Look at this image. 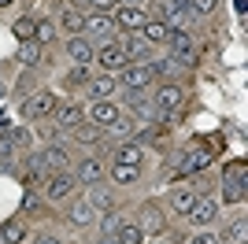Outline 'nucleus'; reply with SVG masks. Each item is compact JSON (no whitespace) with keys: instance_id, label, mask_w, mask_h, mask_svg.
<instances>
[{"instance_id":"nucleus-1","label":"nucleus","mask_w":248,"mask_h":244,"mask_svg":"<svg viewBox=\"0 0 248 244\" xmlns=\"http://www.w3.org/2000/svg\"><path fill=\"white\" fill-rule=\"evenodd\" d=\"M182 100H186V92L178 89V85H163V89L155 92V107L163 111V122H174V111L182 107Z\"/></svg>"},{"instance_id":"nucleus-2","label":"nucleus","mask_w":248,"mask_h":244,"mask_svg":"<svg viewBox=\"0 0 248 244\" xmlns=\"http://www.w3.org/2000/svg\"><path fill=\"white\" fill-rule=\"evenodd\" d=\"M56 111V92H33L30 100L22 104V115L26 119H48Z\"/></svg>"},{"instance_id":"nucleus-3","label":"nucleus","mask_w":248,"mask_h":244,"mask_svg":"<svg viewBox=\"0 0 248 244\" xmlns=\"http://www.w3.org/2000/svg\"><path fill=\"white\" fill-rule=\"evenodd\" d=\"M137 229H141V233H163V229H167L163 211H159L155 203H145V207L137 211Z\"/></svg>"},{"instance_id":"nucleus-4","label":"nucleus","mask_w":248,"mask_h":244,"mask_svg":"<svg viewBox=\"0 0 248 244\" xmlns=\"http://www.w3.org/2000/svg\"><path fill=\"white\" fill-rule=\"evenodd\" d=\"M167 41H170V52H174L178 63H186V67H189V63H197V48H193V41H189L186 30H174Z\"/></svg>"},{"instance_id":"nucleus-5","label":"nucleus","mask_w":248,"mask_h":244,"mask_svg":"<svg viewBox=\"0 0 248 244\" xmlns=\"http://www.w3.org/2000/svg\"><path fill=\"white\" fill-rule=\"evenodd\" d=\"M96 60H100V67L104 71H126V67H130V60H126V52L119 48V45H111V41H108V45H104L100 52H96Z\"/></svg>"},{"instance_id":"nucleus-6","label":"nucleus","mask_w":248,"mask_h":244,"mask_svg":"<svg viewBox=\"0 0 248 244\" xmlns=\"http://www.w3.org/2000/svg\"><path fill=\"white\" fill-rule=\"evenodd\" d=\"M119 74H123V85H126V89H134V92L145 89L148 81L155 78L152 67H145V63H134V67H126V71H119Z\"/></svg>"},{"instance_id":"nucleus-7","label":"nucleus","mask_w":248,"mask_h":244,"mask_svg":"<svg viewBox=\"0 0 248 244\" xmlns=\"http://www.w3.org/2000/svg\"><path fill=\"white\" fill-rule=\"evenodd\" d=\"M207 163H211V152H207V148H189V152H186V159H182V167H178V174L204 170Z\"/></svg>"},{"instance_id":"nucleus-8","label":"nucleus","mask_w":248,"mask_h":244,"mask_svg":"<svg viewBox=\"0 0 248 244\" xmlns=\"http://www.w3.org/2000/svg\"><path fill=\"white\" fill-rule=\"evenodd\" d=\"M74 193V178L71 174H52L48 178V200H67Z\"/></svg>"},{"instance_id":"nucleus-9","label":"nucleus","mask_w":248,"mask_h":244,"mask_svg":"<svg viewBox=\"0 0 248 244\" xmlns=\"http://www.w3.org/2000/svg\"><path fill=\"white\" fill-rule=\"evenodd\" d=\"M93 218H96V207L89 200H78L71 211H67V222L71 226H93Z\"/></svg>"},{"instance_id":"nucleus-10","label":"nucleus","mask_w":248,"mask_h":244,"mask_svg":"<svg viewBox=\"0 0 248 244\" xmlns=\"http://www.w3.org/2000/svg\"><path fill=\"white\" fill-rule=\"evenodd\" d=\"M85 33H93V37H100V41H111L115 22L108 19V15H89V19H85Z\"/></svg>"},{"instance_id":"nucleus-11","label":"nucleus","mask_w":248,"mask_h":244,"mask_svg":"<svg viewBox=\"0 0 248 244\" xmlns=\"http://www.w3.org/2000/svg\"><path fill=\"white\" fill-rule=\"evenodd\" d=\"M85 119V111L78 107V104H67V107H60V115H56V126L60 130H78Z\"/></svg>"},{"instance_id":"nucleus-12","label":"nucleus","mask_w":248,"mask_h":244,"mask_svg":"<svg viewBox=\"0 0 248 244\" xmlns=\"http://www.w3.org/2000/svg\"><path fill=\"white\" fill-rule=\"evenodd\" d=\"M141 155H145V148L137 141H126V144H119L115 148V163H123V167H137L141 163Z\"/></svg>"},{"instance_id":"nucleus-13","label":"nucleus","mask_w":248,"mask_h":244,"mask_svg":"<svg viewBox=\"0 0 248 244\" xmlns=\"http://www.w3.org/2000/svg\"><path fill=\"white\" fill-rule=\"evenodd\" d=\"M222 193H226L230 203H241V200H245V174H241V170H230V174H226V185H222Z\"/></svg>"},{"instance_id":"nucleus-14","label":"nucleus","mask_w":248,"mask_h":244,"mask_svg":"<svg viewBox=\"0 0 248 244\" xmlns=\"http://www.w3.org/2000/svg\"><path fill=\"white\" fill-rule=\"evenodd\" d=\"M89 119H93L96 126H111V122L119 119V107H115V104H108V100H96L93 107H89Z\"/></svg>"},{"instance_id":"nucleus-15","label":"nucleus","mask_w":248,"mask_h":244,"mask_svg":"<svg viewBox=\"0 0 248 244\" xmlns=\"http://www.w3.org/2000/svg\"><path fill=\"white\" fill-rule=\"evenodd\" d=\"M215 200H200V203H193V211H189V218H193V222L200 226V229H204L207 222H215Z\"/></svg>"},{"instance_id":"nucleus-16","label":"nucleus","mask_w":248,"mask_h":244,"mask_svg":"<svg viewBox=\"0 0 248 244\" xmlns=\"http://www.w3.org/2000/svg\"><path fill=\"white\" fill-rule=\"evenodd\" d=\"M67 52H71V60H74V63H89V60L96 56V52H93V45H89L85 37H74L71 45H67Z\"/></svg>"},{"instance_id":"nucleus-17","label":"nucleus","mask_w":248,"mask_h":244,"mask_svg":"<svg viewBox=\"0 0 248 244\" xmlns=\"http://www.w3.org/2000/svg\"><path fill=\"white\" fill-rule=\"evenodd\" d=\"M126 104L137 111V119H145V122L152 119V111H155V100H148V96H141V92H130V96H126Z\"/></svg>"},{"instance_id":"nucleus-18","label":"nucleus","mask_w":248,"mask_h":244,"mask_svg":"<svg viewBox=\"0 0 248 244\" xmlns=\"http://www.w3.org/2000/svg\"><path fill=\"white\" fill-rule=\"evenodd\" d=\"M193 203H197V196L189 193V189H174V193H170V207H174L178 214H189Z\"/></svg>"},{"instance_id":"nucleus-19","label":"nucleus","mask_w":248,"mask_h":244,"mask_svg":"<svg viewBox=\"0 0 248 244\" xmlns=\"http://www.w3.org/2000/svg\"><path fill=\"white\" fill-rule=\"evenodd\" d=\"M126 60H148V52H152V45H148L145 37H130L126 41Z\"/></svg>"},{"instance_id":"nucleus-20","label":"nucleus","mask_w":248,"mask_h":244,"mask_svg":"<svg viewBox=\"0 0 248 244\" xmlns=\"http://www.w3.org/2000/svg\"><path fill=\"white\" fill-rule=\"evenodd\" d=\"M100 174H104L100 159H82V167H78V178H82L85 185H93V182H100Z\"/></svg>"},{"instance_id":"nucleus-21","label":"nucleus","mask_w":248,"mask_h":244,"mask_svg":"<svg viewBox=\"0 0 248 244\" xmlns=\"http://www.w3.org/2000/svg\"><path fill=\"white\" fill-rule=\"evenodd\" d=\"M0 237H4V244H22L26 241V229L19 222H4L0 226Z\"/></svg>"},{"instance_id":"nucleus-22","label":"nucleus","mask_w":248,"mask_h":244,"mask_svg":"<svg viewBox=\"0 0 248 244\" xmlns=\"http://www.w3.org/2000/svg\"><path fill=\"white\" fill-rule=\"evenodd\" d=\"M170 37V30H167V22H145V41L148 45H159V41Z\"/></svg>"},{"instance_id":"nucleus-23","label":"nucleus","mask_w":248,"mask_h":244,"mask_svg":"<svg viewBox=\"0 0 248 244\" xmlns=\"http://www.w3.org/2000/svg\"><path fill=\"white\" fill-rule=\"evenodd\" d=\"M115 241H119V244H141L145 233H141L137 226H119V229H115Z\"/></svg>"},{"instance_id":"nucleus-24","label":"nucleus","mask_w":248,"mask_h":244,"mask_svg":"<svg viewBox=\"0 0 248 244\" xmlns=\"http://www.w3.org/2000/svg\"><path fill=\"white\" fill-rule=\"evenodd\" d=\"M89 92H93L96 100L111 96V92H115V78H93V81H89Z\"/></svg>"},{"instance_id":"nucleus-25","label":"nucleus","mask_w":248,"mask_h":244,"mask_svg":"<svg viewBox=\"0 0 248 244\" xmlns=\"http://www.w3.org/2000/svg\"><path fill=\"white\" fill-rule=\"evenodd\" d=\"M41 159H45V167H48V170H56V167H67V152H63L60 144H52V148L41 155Z\"/></svg>"},{"instance_id":"nucleus-26","label":"nucleus","mask_w":248,"mask_h":244,"mask_svg":"<svg viewBox=\"0 0 248 244\" xmlns=\"http://www.w3.org/2000/svg\"><path fill=\"white\" fill-rule=\"evenodd\" d=\"M119 22H123V26H145V11L141 8H123L119 11Z\"/></svg>"},{"instance_id":"nucleus-27","label":"nucleus","mask_w":248,"mask_h":244,"mask_svg":"<svg viewBox=\"0 0 248 244\" xmlns=\"http://www.w3.org/2000/svg\"><path fill=\"white\" fill-rule=\"evenodd\" d=\"M111 178H115L119 185H134V182H137V167H123V163H115Z\"/></svg>"},{"instance_id":"nucleus-28","label":"nucleus","mask_w":248,"mask_h":244,"mask_svg":"<svg viewBox=\"0 0 248 244\" xmlns=\"http://www.w3.org/2000/svg\"><path fill=\"white\" fill-rule=\"evenodd\" d=\"M89 203H93V207H111V193H108L104 185H96V182H93V193H89Z\"/></svg>"},{"instance_id":"nucleus-29","label":"nucleus","mask_w":248,"mask_h":244,"mask_svg":"<svg viewBox=\"0 0 248 244\" xmlns=\"http://www.w3.org/2000/svg\"><path fill=\"white\" fill-rule=\"evenodd\" d=\"M63 26L71 33H82L85 30V15H78V11H63Z\"/></svg>"},{"instance_id":"nucleus-30","label":"nucleus","mask_w":248,"mask_h":244,"mask_svg":"<svg viewBox=\"0 0 248 244\" xmlns=\"http://www.w3.org/2000/svg\"><path fill=\"white\" fill-rule=\"evenodd\" d=\"M33 41H37V45H48V41H56V26H52V22H37Z\"/></svg>"},{"instance_id":"nucleus-31","label":"nucleus","mask_w":248,"mask_h":244,"mask_svg":"<svg viewBox=\"0 0 248 244\" xmlns=\"http://www.w3.org/2000/svg\"><path fill=\"white\" fill-rule=\"evenodd\" d=\"M33 30H37V22H33V19H19V22H15V37H19V41H33Z\"/></svg>"},{"instance_id":"nucleus-32","label":"nucleus","mask_w":248,"mask_h":244,"mask_svg":"<svg viewBox=\"0 0 248 244\" xmlns=\"http://www.w3.org/2000/svg\"><path fill=\"white\" fill-rule=\"evenodd\" d=\"M74 137H78L82 144H96V141H100V130H96V126H78Z\"/></svg>"},{"instance_id":"nucleus-33","label":"nucleus","mask_w":248,"mask_h":244,"mask_svg":"<svg viewBox=\"0 0 248 244\" xmlns=\"http://www.w3.org/2000/svg\"><path fill=\"white\" fill-rule=\"evenodd\" d=\"M22 60L30 63H41V48H37V41H22Z\"/></svg>"},{"instance_id":"nucleus-34","label":"nucleus","mask_w":248,"mask_h":244,"mask_svg":"<svg viewBox=\"0 0 248 244\" xmlns=\"http://www.w3.org/2000/svg\"><path fill=\"white\" fill-rule=\"evenodd\" d=\"M108 130H111V133H119V137H126V133L134 130V122H130V119H123V115H119V119H115L111 126H108Z\"/></svg>"},{"instance_id":"nucleus-35","label":"nucleus","mask_w":248,"mask_h":244,"mask_svg":"<svg viewBox=\"0 0 248 244\" xmlns=\"http://www.w3.org/2000/svg\"><path fill=\"white\" fill-rule=\"evenodd\" d=\"M8 141H11V148H26V144H30V133H26V130H15Z\"/></svg>"},{"instance_id":"nucleus-36","label":"nucleus","mask_w":248,"mask_h":244,"mask_svg":"<svg viewBox=\"0 0 248 244\" xmlns=\"http://www.w3.org/2000/svg\"><path fill=\"white\" fill-rule=\"evenodd\" d=\"M189 4H193L197 15H211V11H215V0H189Z\"/></svg>"},{"instance_id":"nucleus-37","label":"nucleus","mask_w":248,"mask_h":244,"mask_svg":"<svg viewBox=\"0 0 248 244\" xmlns=\"http://www.w3.org/2000/svg\"><path fill=\"white\" fill-rule=\"evenodd\" d=\"M226 241H233V244H241V241H245V222H237V226H230V233H226Z\"/></svg>"},{"instance_id":"nucleus-38","label":"nucleus","mask_w":248,"mask_h":244,"mask_svg":"<svg viewBox=\"0 0 248 244\" xmlns=\"http://www.w3.org/2000/svg\"><path fill=\"white\" fill-rule=\"evenodd\" d=\"M189 244H218V237H215V233H207V229H200V233L193 237Z\"/></svg>"},{"instance_id":"nucleus-39","label":"nucleus","mask_w":248,"mask_h":244,"mask_svg":"<svg viewBox=\"0 0 248 244\" xmlns=\"http://www.w3.org/2000/svg\"><path fill=\"white\" fill-rule=\"evenodd\" d=\"M85 4H93L96 11H111L115 4H119V0H85Z\"/></svg>"},{"instance_id":"nucleus-40","label":"nucleus","mask_w":248,"mask_h":244,"mask_svg":"<svg viewBox=\"0 0 248 244\" xmlns=\"http://www.w3.org/2000/svg\"><path fill=\"white\" fill-rule=\"evenodd\" d=\"M115 229H119V218H115V214H108V218H104V233H115Z\"/></svg>"},{"instance_id":"nucleus-41","label":"nucleus","mask_w":248,"mask_h":244,"mask_svg":"<svg viewBox=\"0 0 248 244\" xmlns=\"http://www.w3.org/2000/svg\"><path fill=\"white\" fill-rule=\"evenodd\" d=\"M11 155V141H0V159H8Z\"/></svg>"},{"instance_id":"nucleus-42","label":"nucleus","mask_w":248,"mask_h":244,"mask_svg":"<svg viewBox=\"0 0 248 244\" xmlns=\"http://www.w3.org/2000/svg\"><path fill=\"white\" fill-rule=\"evenodd\" d=\"M37 244H63V241H56V237H48V233H45V237H37Z\"/></svg>"},{"instance_id":"nucleus-43","label":"nucleus","mask_w":248,"mask_h":244,"mask_svg":"<svg viewBox=\"0 0 248 244\" xmlns=\"http://www.w3.org/2000/svg\"><path fill=\"white\" fill-rule=\"evenodd\" d=\"M8 4H11V0H0V8H8Z\"/></svg>"},{"instance_id":"nucleus-44","label":"nucleus","mask_w":248,"mask_h":244,"mask_svg":"<svg viewBox=\"0 0 248 244\" xmlns=\"http://www.w3.org/2000/svg\"><path fill=\"white\" fill-rule=\"evenodd\" d=\"M100 244H111V241H100ZM115 244H119V241H115Z\"/></svg>"},{"instance_id":"nucleus-45","label":"nucleus","mask_w":248,"mask_h":244,"mask_svg":"<svg viewBox=\"0 0 248 244\" xmlns=\"http://www.w3.org/2000/svg\"><path fill=\"white\" fill-rule=\"evenodd\" d=\"M0 96H4V85H0Z\"/></svg>"}]
</instances>
